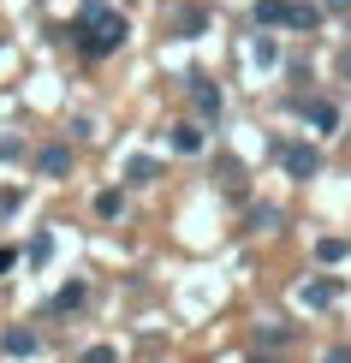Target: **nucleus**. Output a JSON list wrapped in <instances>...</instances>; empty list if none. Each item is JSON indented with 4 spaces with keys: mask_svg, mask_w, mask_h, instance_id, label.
<instances>
[{
    "mask_svg": "<svg viewBox=\"0 0 351 363\" xmlns=\"http://www.w3.org/2000/svg\"><path fill=\"white\" fill-rule=\"evenodd\" d=\"M286 24H292V30H316V24H322V12H316V6H292V12H286Z\"/></svg>",
    "mask_w": 351,
    "mask_h": 363,
    "instance_id": "obj_11",
    "label": "nucleus"
},
{
    "mask_svg": "<svg viewBox=\"0 0 351 363\" xmlns=\"http://www.w3.org/2000/svg\"><path fill=\"white\" fill-rule=\"evenodd\" d=\"M173 149H179V155H196V149H203V131H196V125H179V131H173Z\"/></svg>",
    "mask_w": 351,
    "mask_h": 363,
    "instance_id": "obj_9",
    "label": "nucleus"
},
{
    "mask_svg": "<svg viewBox=\"0 0 351 363\" xmlns=\"http://www.w3.org/2000/svg\"><path fill=\"white\" fill-rule=\"evenodd\" d=\"M84 363H113V345H89V352H84Z\"/></svg>",
    "mask_w": 351,
    "mask_h": 363,
    "instance_id": "obj_16",
    "label": "nucleus"
},
{
    "mask_svg": "<svg viewBox=\"0 0 351 363\" xmlns=\"http://www.w3.org/2000/svg\"><path fill=\"white\" fill-rule=\"evenodd\" d=\"M78 304H84V286H78V280L54 292V310H60V315H66V310H78Z\"/></svg>",
    "mask_w": 351,
    "mask_h": 363,
    "instance_id": "obj_10",
    "label": "nucleus"
},
{
    "mask_svg": "<svg viewBox=\"0 0 351 363\" xmlns=\"http://www.w3.org/2000/svg\"><path fill=\"white\" fill-rule=\"evenodd\" d=\"M179 30H185V36H196V30H203V12H196V6H185V18H179Z\"/></svg>",
    "mask_w": 351,
    "mask_h": 363,
    "instance_id": "obj_15",
    "label": "nucleus"
},
{
    "mask_svg": "<svg viewBox=\"0 0 351 363\" xmlns=\"http://www.w3.org/2000/svg\"><path fill=\"white\" fill-rule=\"evenodd\" d=\"M303 119H310L316 131H333V125H340V113H333V101H303Z\"/></svg>",
    "mask_w": 351,
    "mask_h": 363,
    "instance_id": "obj_6",
    "label": "nucleus"
},
{
    "mask_svg": "<svg viewBox=\"0 0 351 363\" xmlns=\"http://www.w3.org/2000/svg\"><path fill=\"white\" fill-rule=\"evenodd\" d=\"M333 363H351V352H333Z\"/></svg>",
    "mask_w": 351,
    "mask_h": 363,
    "instance_id": "obj_18",
    "label": "nucleus"
},
{
    "mask_svg": "<svg viewBox=\"0 0 351 363\" xmlns=\"http://www.w3.org/2000/svg\"><path fill=\"white\" fill-rule=\"evenodd\" d=\"M36 167L48 173V179H60V173L72 167V149H66V143H48V149H42V155H36Z\"/></svg>",
    "mask_w": 351,
    "mask_h": 363,
    "instance_id": "obj_3",
    "label": "nucleus"
},
{
    "mask_svg": "<svg viewBox=\"0 0 351 363\" xmlns=\"http://www.w3.org/2000/svg\"><path fill=\"white\" fill-rule=\"evenodd\" d=\"M126 173L137 179V185H143V179H155V161H149V155H137V161H131V167H126Z\"/></svg>",
    "mask_w": 351,
    "mask_h": 363,
    "instance_id": "obj_13",
    "label": "nucleus"
},
{
    "mask_svg": "<svg viewBox=\"0 0 351 363\" xmlns=\"http://www.w3.org/2000/svg\"><path fill=\"white\" fill-rule=\"evenodd\" d=\"M280 161H286V173H292V179H316V167H322V161H316V149H303V143L280 149Z\"/></svg>",
    "mask_w": 351,
    "mask_h": 363,
    "instance_id": "obj_2",
    "label": "nucleus"
},
{
    "mask_svg": "<svg viewBox=\"0 0 351 363\" xmlns=\"http://www.w3.org/2000/svg\"><path fill=\"white\" fill-rule=\"evenodd\" d=\"M250 220H256V226L268 233V226H280V208H250Z\"/></svg>",
    "mask_w": 351,
    "mask_h": 363,
    "instance_id": "obj_14",
    "label": "nucleus"
},
{
    "mask_svg": "<svg viewBox=\"0 0 351 363\" xmlns=\"http://www.w3.org/2000/svg\"><path fill=\"white\" fill-rule=\"evenodd\" d=\"M333 298H340V286H333V280H310V286H303V304H310V310H328Z\"/></svg>",
    "mask_w": 351,
    "mask_h": 363,
    "instance_id": "obj_5",
    "label": "nucleus"
},
{
    "mask_svg": "<svg viewBox=\"0 0 351 363\" xmlns=\"http://www.w3.org/2000/svg\"><path fill=\"white\" fill-rule=\"evenodd\" d=\"M286 12H292V6H286V0H256V24H286Z\"/></svg>",
    "mask_w": 351,
    "mask_h": 363,
    "instance_id": "obj_8",
    "label": "nucleus"
},
{
    "mask_svg": "<svg viewBox=\"0 0 351 363\" xmlns=\"http://www.w3.org/2000/svg\"><path fill=\"white\" fill-rule=\"evenodd\" d=\"M328 6H333V12H345V6H351V0H328Z\"/></svg>",
    "mask_w": 351,
    "mask_h": 363,
    "instance_id": "obj_17",
    "label": "nucleus"
},
{
    "mask_svg": "<svg viewBox=\"0 0 351 363\" xmlns=\"http://www.w3.org/2000/svg\"><path fill=\"white\" fill-rule=\"evenodd\" d=\"M0 352L30 357V352H36V334H30V328H6V334H0Z\"/></svg>",
    "mask_w": 351,
    "mask_h": 363,
    "instance_id": "obj_4",
    "label": "nucleus"
},
{
    "mask_svg": "<svg viewBox=\"0 0 351 363\" xmlns=\"http://www.w3.org/2000/svg\"><path fill=\"white\" fill-rule=\"evenodd\" d=\"M78 48L84 54H113L119 42H126V18H119L113 6H101V0H84V12H78Z\"/></svg>",
    "mask_w": 351,
    "mask_h": 363,
    "instance_id": "obj_1",
    "label": "nucleus"
},
{
    "mask_svg": "<svg viewBox=\"0 0 351 363\" xmlns=\"http://www.w3.org/2000/svg\"><path fill=\"white\" fill-rule=\"evenodd\" d=\"M250 363H274V357H250Z\"/></svg>",
    "mask_w": 351,
    "mask_h": 363,
    "instance_id": "obj_19",
    "label": "nucleus"
},
{
    "mask_svg": "<svg viewBox=\"0 0 351 363\" xmlns=\"http://www.w3.org/2000/svg\"><path fill=\"white\" fill-rule=\"evenodd\" d=\"M119 208H126V203H119V191H101V196H96V215H108V220H113Z\"/></svg>",
    "mask_w": 351,
    "mask_h": 363,
    "instance_id": "obj_12",
    "label": "nucleus"
},
{
    "mask_svg": "<svg viewBox=\"0 0 351 363\" xmlns=\"http://www.w3.org/2000/svg\"><path fill=\"white\" fill-rule=\"evenodd\" d=\"M191 96H196V108H203V113H221V89L208 84V78H191Z\"/></svg>",
    "mask_w": 351,
    "mask_h": 363,
    "instance_id": "obj_7",
    "label": "nucleus"
}]
</instances>
